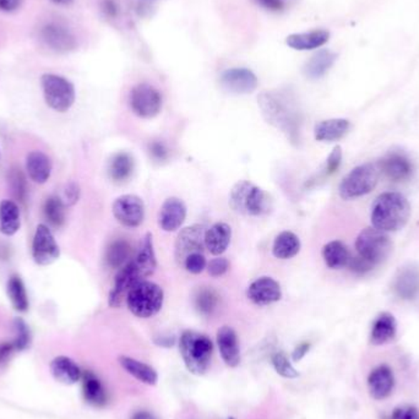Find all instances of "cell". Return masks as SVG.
I'll use <instances>...</instances> for the list:
<instances>
[{"instance_id": "83f0119b", "label": "cell", "mask_w": 419, "mask_h": 419, "mask_svg": "<svg viewBox=\"0 0 419 419\" xmlns=\"http://www.w3.org/2000/svg\"><path fill=\"white\" fill-rule=\"evenodd\" d=\"M82 395L87 403L92 406L104 407L107 403V393L102 381L95 373L86 370L82 373Z\"/></svg>"}, {"instance_id": "603a6c76", "label": "cell", "mask_w": 419, "mask_h": 419, "mask_svg": "<svg viewBox=\"0 0 419 419\" xmlns=\"http://www.w3.org/2000/svg\"><path fill=\"white\" fill-rule=\"evenodd\" d=\"M395 379L393 370L388 365H379L375 368L368 378V385L370 395L375 400L388 398L393 389Z\"/></svg>"}, {"instance_id": "cb8c5ba5", "label": "cell", "mask_w": 419, "mask_h": 419, "mask_svg": "<svg viewBox=\"0 0 419 419\" xmlns=\"http://www.w3.org/2000/svg\"><path fill=\"white\" fill-rule=\"evenodd\" d=\"M350 128V121L343 118H333L321 121L314 128L315 140L321 143H333L343 138Z\"/></svg>"}, {"instance_id": "6da1fadb", "label": "cell", "mask_w": 419, "mask_h": 419, "mask_svg": "<svg viewBox=\"0 0 419 419\" xmlns=\"http://www.w3.org/2000/svg\"><path fill=\"white\" fill-rule=\"evenodd\" d=\"M259 107L268 124L281 129L293 140L298 126V112L293 99L283 91H265L260 94Z\"/></svg>"}, {"instance_id": "7c38bea8", "label": "cell", "mask_w": 419, "mask_h": 419, "mask_svg": "<svg viewBox=\"0 0 419 419\" xmlns=\"http://www.w3.org/2000/svg\"><path fill=\"white\" fill-rule=\"evenodd\" d=\"M205 232L206 229L201 225L189 226L179 232L174 246V256L178 265L183 266L186 258L191 254L203 253Z\"/></svg>"}, {"instance_id": "c3c4849f", "label": "cell", "mask_w": 419, "mask_h": 419, "mask_svg": "<svg viewBox=\"0 0 419 419\" xmlns=\"http://www.w3.org/2000/svg\"><path fill=\"white\" fill-rule=\"evenodd\" d=\"M101 10L104 16L108 19H116L119 14V5L116 0H101Z\"/></svg>"}, {"instance_id": "8d00e7d4", "label": "cell", "mask_w": 419, "mask_h": 419, "mask_svg": "<svg viewBox=\"0 0 419 419\" xmlns=\"http://www.w3.org/2000/svg\"><path fill=\"white\" fill-rule=\"evenodd\" d=\"M131 256H133V248L130 246V243L126 239H117L111 243V246H108L106 253V261L109 268L119 270L133 260Z\"/></svg>"}, {"instance_id": "e0dca14e", "label": "cell", "mask_w": 419, "mask_h": 419, "mask_svg": "<svg viewBox=\"0 0 419 419\" xmlns=\"http://www.w3.org/2000/svg\"><path fill=\"white\" fill-rule=\"evenodd\" d=\"M186 218V206L178 198H168L161 206L158 225L164 232H176L182 227Z\"/></svg>"}, {"instance_id": "1f68e13d", "label": "cell", "mask_w": 419, "mask_h": 419, "mask_svg": "<svg viewBox=\"0 0 419 419\" xmlns=\"http://www.w3.org/2000/svg\"><path fill=\"white\" fill-rule=\"evenodd\" d=\"M119 364L128 374L134 376L136 380L141 381L143 384L153 386L158 381V374L156 372L155 368L140 362L138 359L131 358L128 355H121L119 357Z\"/></svg>"}, {"instance_id": "db71d44e", "label": "cell", "mask_w": 419, "mask_h": 419, "mask_svg": "<svg viewBox=\"0 0 419 419\" xmlns=\"http://www.w3.org/2000/svg\"><path fill=\"white\" fill-rule=\"evenodd\" d=\"M22 0H0V10L5 13H11L19 9Z\"/></svg>"}, {"instance_id": "f6af8a7d", "label": "cell", "mask_w": 419, "mask_h": 419, "mask_svg": "<svg viewBox=\"0 0 419 419\" xmlns=\"http://www.w3.org/2000/svg\"><path fill=\"white\" fill-rule=\"evenodd\" d=\"M229 263L226 258H216L212 259L208 264V271L210 276L221 277L223 276L228 271Z\"/></svg>"}, {"instance_id": "8fae6325", "label": "cell", "mask_w": 419, "mask_h": 419, "mask_svg": "<svg viewBox=\"0 0 419 419\" xmlns=\"http://www.w3.org/2000/svg\"><path fill=\"white\" fill-rule=\"evenodd\" d=\"M112 212L121 226L136 228L145 220V203L138 195H121L113 203Z\"/></svg>"}, {"instance_id": "5bb4252c", "label": "cell", "mask_w": 419, "mask_h": 419, "mask_svg": "<svg viewBox=\"0 0 419 419\" xmlns=\"http://www.w3.org/2000/svg\"><path fill=\"white\" fill-rule=\"evenodd\" d=\"M143 278L138 271L133 260L129 261L126 266L119 268L114 286L109 292L108 304L111 308H119L123 303V299L126 298V294L134 287L136 283L143 281Z\"/></svg>"}, {"instance_id": "4316f807", "label": "cell", "mask_w": 419, "mask_h": 419, "mask_svg": "<svg viewBox=\"0 0 419 419\" xmlns=\"http://www.w3.org/2000/svg\"><path fill=\"white\" fill-rule=\"evenodd\" d=\"M338 61V54L328 49H321L304 65V75L311 80H318L325 76V74L333 68L335 61Z\"/></svg>"}, {"instance_id": "d4e9b609", "label": "cell", "mask_w": 419, "mask_h": 419, "mask_svg": "<svg viewBox=\"0 0 419 419\" xmlns=\"http://www.w3.org/2000/svg\"><path fill=\"white\" fill-rule=\"evenodd\" d=\"M380 168L386 177L393 182H401L412 174V163L402 153H390L380 162Z\"/></svg>"}, {"instance_id": "5b68a950", "label": "cell", "mask_w": 419, "mask_h": 419, "mask_svg": "<svg viewBox=\"0 0 419 419\" xmlns=\"http://www.w3.org/2000/svg\"><path fill=\"white\" fill-rule=\"evenodd\" d=\"M163 290L155 282H138L126 294V304L129 311L138 318L148 319L160 313L163 307Z\"/></svg>"}, {"instance_id": "4fadbf2b", "label": "cell", "mask_w": 419, "mask_h": 419, "mask_svg": "<svg viewBox=\"0 0 419 419\" xmlns=\"http://www.w3.org/2000/svg\"><path fill=\"white\" fill-rule=\"evenodd\" d=\"M220 85L225 91L233 95H248L256 91L259 80L248 68H232L221 74Z\"/></svg>"}, {"instance_id": "ba28073f", "label": "cell", "mask_w": 419, "mask_h": 419, "mask_svg": "<svg viewBox=\"0 0 419 419\" xmlns=\"http://www.w3.org/2000/svg\"><path fill=\"white\" fill-rule=\"evenodd\" d=\"M393 246V242L386 232L375 227L364 228L355 239L358 256L372 263L374 266L389 258Z\"/></svg>"}, {"instance_id": "9c48e42d", "label": "cell", "mask_w": 419, "mask_h": 419, "mask_svg": "<svg viewBox=\"0 0 419 419\" xmlns=\"http://www.w3.org/2000/svg\"><path fill=\"white\" fill-rule=\"evenodd\" d=\"M130 107L138 117L151 119L161 112L162 96L150 84H138L130 92Z\"/></svg>"}, {"instance_id": "f907efd6", "label": "cell", "mask_w": 419, "mask_h": 419, "mask_svg": "<svg viewBox=\"0 0 419 419\" xmlns=\"http://www.w3.org/2000/svg\"><path fill=\"white\" fill-rule=\"evenodd\" d=\"M393 419H419L418 410L413 408V407H408V408H398L395 410L393 415Z\"/></svg>"}, {"instance_id": "6f0895ef", "label": "cell", "mask_w": 419, "mask_h": 419, "mask_svg": "<svg viewBox=\"0 0 419 419\" xmlns=\"http://www.w3.org/2000/svg\"><path fill=\"white\" fill-rule=\"evenodd\" d=\"M131 419H157L156 418L155 415L150 413V412H147V410H138L136 413L133 415Z\"/></svg>"}, {"instance_id": "94428289", "label": "cell", "mask_w": 419, "mask_h": 419, "mask_svg": "<svg viewBox=\"0 0 419 419\" xmlns=\"http://www.w3.org/2000/svg\"><path fill=\"white\" fill-rule=\"evenodd\" d=\"M229 419H233V418H229Z\"/></svg>"}, {"instance_id": "4dcf8cb0", "label": "cell", "mask_w": 419, "mask_h": 419, "mask_svg": "<svg viewBox=\"0 0 419 419\" xmlns=\"http://www.w3.org/2000/svg\"><path fill=\"white\" fill-rule=\"evenodd\" d=\"M395 293L402 299H413L419 293V273L415 268H405L400 270L393 283Z\"/></svg>"}, {"instance_id": "ab89813d", "label": "cell", "mask_w": 419, "mask_h": 419, "mask_svg": "<svg viewBox=\"0 0 419 419\" xmlns=\"http://www.w3.org/2000/svg\"><path fill=\"white\" fill-rule=\"evenodd\" d=\"M218 303V297L216 292L211 288H203L200 290L195 297V306L201 314L208 315L212 311H215Z\"/></svg>"}, {"instance_id": "74e56055", "label": "cell", "mask_w": 419, "mask_h": 419, "mask_svg": "<svg viewBox=\"0 0 419 419\" xmlns=\"http://www.w3.org/2000/svg\"><path fill=\"white\" fill-rule=\"evenodd\" d=\"M65 208H66V205L61 196L51 195L44 201V216L51 225L54 227H61L65 222Z\"/></svg>"}, {"instance_id": "d590c367", "label": "cell", "mask_w": 419, "mask_h": 419, "mask_svg": "<svg viewBox=\"0 0 419 419\" xmlns=\"http://www.w3.org/2000/svg\"><path fill=\"white\" fill-rule=\"evenodd\" d=\"M134 171V160L128 152H119L113 156L108 164L109 177L114 182H126Z\"/></svg>"}, {"instance_id": "8992f818", "label": "cell", "mask_w": 419, "mask_h": 419, "mask_svg": "<svg viewBox=\"0 0 419 419\" xmlns=\"http://www.w3.org/2000/svg\"><path fill=\"white\" fill-rule=\"evenodd\" d=\"M379 168L375 164L364 163L357 166L342 179L338 194L343 200L355 199L374 191L379 182Z\"/></svg>"}, {"instance_id": "d6a6232c", "label": "cell", "mask_w": 419, "mask_h": 419, "mask_svg": "<svg viewBox=\"0 0 419 419\" xmlns=\"http://www.w3.org/2000/svg\"><path fill=\"white\" fill-rule=\"evenodd\" d=\"M301 251V241L298 236L290 231H283L278 234L273 244V254L277 259H292Z\"/></svg>"}, {"instance_id": "b9f144b4", "label": "cell", "mask_w": 419, "mask_h": 419, "mask_svg": "<svg viewBox=\"0 0 419 419\" xmlns=\"http://www.w3.org/2000/svg\"><path fill=\"white\" fill-rule=\"evenodd\" d=\"M183 266H184L188 273L198 275V273H203V270L208 268V261H206V258L203 256V253H195V254H191V256L186 258Z\"/></svg>"}, {"instance_id": "11a10c76", "label": "cell", "mask_w": 419, "mask_h": 419, "mask_svg": "<svg viewBox=\"0 0 419 419\" xmlns=\"http://www.w3.org/2000/svg\"><path fill=\"white\" fill-rule=\"evenodd\" d=\"M155 343L157 346L161 347H166V348H169V347H173L174 343H176V338L174 336H160V338H155Z\"/></svg>"}, {"instance_id": "e575fe53", "label": "cell", "mask_w": 419, "mask_h": 419, "mask_svg": "<svg viewBox=\"0 0 419 419\" xmlns=\"http://www.w3.org/2000/svg\"><path fill=\"white\" fill-rule=\"evenodd\" d=\"M6 293L9 297L11 306L19 313H26L30 308V301L27 294L26 287L19 275H11L6 283Z\"/></svg>"}, {"instance_id": "91938a15", "label": "cell", "mask_w": 419, "mask_h": 419, "mask_svg": "<svg viewBox=\"0 0 419 419\" xmlns=\"http://www.w3.org/2000/svg\"><path fill=\"white\" fill-rule=\"evenodd\" d=\"M146 1H155V0H146Z\"/></svg>"}, {"instance_id": "2e32d148", "label": "cell", "mask_w": 419, "mask_h": 419, "mask_svg": "<svg viewBox=\"0 0 419 419\" xmlns=\"http://www.w3.org/2000/svg\"><path fill=\"white\" fill-rule=\"evenodd\" d=\"M41 39L47 47L56 52H70L76 47V39L73 34L59 24H48L42 27Z\"/></svg>"}, {"instance_id": "277c9868", "label": "cell", "mask_w": 419, "mask_h": 419, "mask_svg": "<svg viewBox=\"0 0 419 419\" xmlns=\"http://www.w3.org/2000/svg\"><path fill=\"white\" fill-rule=\"evenodd\" d=\"M181 355L186 369L194 375H203L208 370L213 352V343L203 333L186 330L179 340Z\"/></svg>"}, {"instance_id": "7bdbcfd3", "label": "cell", "mask_w": 419, "mask_h": 419, "mask_svg": "<svg viewBox=\"0 0 419 419\" xmlns=\"http://www.w3.org/2000/svg\"><path fill=\"white\" fill-rule=\"evenodd\" d=\"M80 194H81V191H80L79 184L75 182H70L69 184H66V186H65L61 199H63L66 206H73L80 199Z\"/></svg>"}, {"instance_id": "30bf717a", "label": "cell", "mask_w": 419, "mask_h": 419, "mask_svg": "<svg viewBox=\"0 0 419 419\" xmlns=\"http://www.w3.org/2000/svg\"><path fill=\"white\" fill-rule=\"evenodd\" d=\"M61 256V248L47 225L39 223L32 239V259L39 266L56 263Z\"/></svg>"}, {"instance_id": "836d02e7", "label": "cell", "mask_w": 419, "mask_h": 419, "mask_svg": "<svg viewBox=\"0 0 419 419\" xmlns=\"http://www.w3.org/2000/svg\"><path fill=\"white\" fill-rule=\"evenodd\" d=\"M350 253L345 243L340 241H333L325 244L323 248V259L325 264L330 268L338 270L346 268L350 260Z\"/></svg>"}, {"instance_id": "7dc6e473", "label": "cell", "mask_w": 419, "mask_h": 419, "mask_svg": "<svg viewBox=\"0 0 419 419\" xmlns=\"http://www.w3.org/2000/svg\"><path fill=\"white\" fill-rule=\"evenodd\" d=\"M148 152H150V156H151L152 158L157 161V162H162V161H166L168 158V148L166 147L163 143H160V141H152L148 145Z\"/></svg>"}, {"instance_id": "484cf974", "label": "cell", "mask_w": 419, "mask_h": 419, "mask_svg": "<svg viewBox=\"0 0 419 419\" xmlns=\"http://www.w3.org/2000/svg\"><path fill=\"white\" fill-rule=\"evenodd\" d=\"M133 263L143 278L151 276L152 273H155L156 268H157V260H156L151 233H146V236L143 238V241L138 246V253L133 259Z\"/></svg>"}, {"instance_id": "44dd1931", "label": "cell", "mask_w": 419, "mask_h": 419, "mask_svg": "<svg viewBox=\"0 0 419 419\" xmlns=\"http://www.w3.org/2000/svg\"><path fill=\"white\" fill-rule=\"evenodd\" d=\"M51 373L58 383L64 385L76 384L82 376L79 364L66 355H58L51 362Z\"/></svg>"}, {"instance_id": "3957f363", "label": "cell", "mask_w": 419, "mask_h": 419, "mask_svg": "<svg viewBox=\"0 0 419 419\" xmlns=\"http://www.w3.org/2000/svg\"><path fill=\"white\" fill-rule=\"evenodd\" d=\"M229 205L234 211L246 216H263L271 210L270 195L249 181H239L229 193Z\"/></svg>"}, {"instance_id": "60d3db41", "label": "cell", "mask_w": 419, "mask_h": 419, "mask_svg": "<svg viewBox=\"0 0 419 419\" xmlns=\"http://www.w3.org/2000/svg\"><path fill=\"white\" fill-rule=\"evenodd\" d=\"M14 331H15V338H14L13 343L16 350H27L31 345V331L26 321L22 318H15Z\"/></svg>"}, {"instance_id": "d6986e66", "label": "cell", "mask_w": 419, "mask_h": 419, "mask_svg": "<svg viewBox=\"0 0 419 419\" xmlns=\"http://www.w3.org/2000/svg\"><path fill=\"white\" fill-rule=\"evenodd\" d=\"M231 239V226L226 222H217L205 232V248L212 256H220L228 249Z\"/></svg>"}, {"instance_id": "681fc988", "label": "cell", "mask_w": 419, "mask_h": 419, "mask_svg": "<svg viewBox=\"0 0 419 419\" xmlns=\"http://www.w3.org/2000/svg\"><path fill=\"white\" fill-rule=\"evenodd\" d=\"M15 350H16V348L14 346L13 342L0 343V365L6 363L11 358V355H13Z\"/></svg>"}, {"instance_id": "f1b7e54d", "label": "cell", "mask_w": 419, "mask_h": 419, "mask_svg": "<svg viewBox=\"0 0 419 419\" xmlns=\"http://www.w3.org/2000/svg\"><path fill=\"white\" fill-rule=\"evenodd\" d=\"M21 227V215L18 203L13 200H1L0 203V233L13 237Z\"/></svg>"}, {"instance_id": "f35d334b", "label": "cell", "mask_w": 419, "mask_h": 419, "mask_svg": "<svg viewBox=\"0 0 419 419\" xmlns=\"http://www.w3.org/2000/svg\"><path fill=\"white\" fill-rule=\"evenodd\" d=\"M271 363L277 374L285 379H297L299 376V373L294 369L290 359L282 350H277L271 355Z\"/></svg>"}, {"instance_id": "ffe728a7", "label": "cell", "mask_w": 419, "mask_h": 419, "mask_svg": "<svg viewBox=\"0 0 419 419\" xmlns=\"http://www.w3.org/2000/svg\"><path fill=\"white\" fill-rule=\"evenodd\" d=\"M26 171L32 182L44 184L52 176V160L44 152L31 151L26 157Z\"/></svg>"}, {"instance_id": "680465c9", "label": "cell", "mask_w": 419, "mask_h": 419, "mask_svg": "<svg viewBox=\"0 0 419 419\" xmlns=\"http://www.w3.org/2000/svg\"><path fill=\"white\" fill-rule=\"evenodd\" d=\"M51 1L56 5H69L73 3L74 0H51Z\"/></svg>"}, {"instance_id": "ac0fdd59", "label": "cell", "mask_w": 419, "mask_h": 419, "mask_svg": "<svg viewBox=\"0 0 419 419\" xmlns=\"http://www.w3.org/2000/svg\"><path fill=\"white\" fill-rule=\"evenodd\" d=\"M217 345L220 355L226 365L236 368L241 363V348L238 343L237 333L229 326H222L217 333Z\"/></svg>"}, {"instance_id": "7402d4cb", "label": "cell", "mask_w": 419, "mask_h": 419, "mask_svg": "<svg viewBox=\"0 0 419 419\" xmlns=\"http://www.w3.org/2000/svg\"><path fill=\"white\" fill-rule=\"evenodd\" d=\"M328 39H330V32L320 29V30L290 35L286 39V44L294 51H313L328 44Z\"/></svg>"}, {"instance_id": "7a4b0ae2", "label": "cell", "mask_w": 419, "mask_h": 419, "mask_svg": "<svg viewBox=\"0 0 419 419\" xmlns=\"http://www.w3.org/2000/svg\"><path fill=\"white\" fill-rule=\"evenodd\" d=\"M410 216V203L400 193L379 195L370 212L373 227L383 232H398L407 225Z\"/></svg>"}, {"instance_id": "9a60e30c", "label": "cell", "mask_w": 419, "mask_h": 419, "mask_svg": "<svg viewBox=\"0 0 419 419\" xmlns=\"http://www.w3.org/2000/svg\"><path fill=\"white\" fill-rule=\"evenodd\" d=\"M246 294L254 304L264 307L281 301V286L273 277H259L256 281L251 282Z\"/></svg>"}, {"instance_id": "bcb514c9", "label": "cell", "mask_w": 419, "mask_h": 419, "mask_svg": "<svg viewBox=\"0 0 419 419\" xmlns=\"http://www.w3.org/2000/svg\"><path fill=\"white\" fill-rule=\"evenodd\" d=\"M342 162V148L341 146L333 147V151L328 155L326 161V172L328 174H333L340 168Z\"/></svg>"}, {"instance_id": "f546056e", "label": "cell", "mask_w": 419, "mask_h": 419, "mask_svg": "<svg viewBox=\"0 0 419 419\" xmlns=\"http://www.w3.org/2000/svg\"><path fill=\"white\" fill-rule=\"evenodd\" d=\"M396 330H398V324H396L395 316L384 311L378 315L373 324L370 342L375 346L388 343L395 338Z\"/></svg>"}, {"instance_id": "52a82bcc", "label": "cell", "mask_w": 419, "mask_h": 419, "mask_svg": "<svg viewBox=\"0 0 419 419\" xmlns=\"http://www.w3.org/2000/svg\"><path fill=\"white\" fill-rule=\"evenodd\" d=\"M44 101L49 108L59 113L68 112L76 99L73 82L56 74H44L41 78Z\"/></svg>"}, {"instance_id": "ee69618b", "label": "cell", "mask_w": 419, "mask_h": 419, "mask_svg": "<svg viewBox=\"0 0 419 419\" xmlns=\"http://www.w3.org/2000/svg\"><path fill=\"white\" fill-rule=\"evenodd\" d=\"M347 268L358 275H364V273H369L370 270H373L374 265L363 259L362 256H350V263L347 265Z\"/></svg>"}, {"instance_id": "816d5d0a", "label": "cell", "mask_w": 419, "mask_h": 419, "mask_svg": "<svg viewBox=\"0 0 419 419\" xmlns=\"http://www.w3.org/2000/svg\"><path fill=\"white\" fill-rule=\"evenodd\" d=\"M256 3L270 11H281L285 8L282 0H256Z\"/></svg>"}, {"instance_id": "f5cc1de1", "label": "cell", "mask_w": 419, "mask_h": 419, "mask_svg": "<svg viewBox=\"0 0 419 419\" xmlns=\"http://www.w3.org/2000/svg\"><path fill=\"white\" fill-rule=\"evenodd\" d=\"M311 342H302V343H299L298 346L294 348L293 353H292V359H293L294 362L302 360L307 355L308 352L311 350Z\"/></svg>"}, {"instance_id": "9f6ffc18", "label": "cell", "mask_w": 419, "mask_h": 419, "mask_svg": "<svg viewBox=\"0 0 419 419\" xmlns=\"http://www.w3.org/2000/svg\"><path fill=\"white\" fill-rule=\"evenodd\" d=\"M24 178L21 177V174L19 173L14 177V182H15V191H16V195L19 198L24 199V195H25V186H24Z\"/></svg>"}]
</instances>
